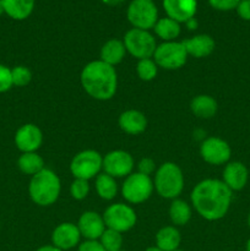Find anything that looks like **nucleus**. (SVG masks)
Listing matches in <instances>:
<instances>
[{
  "mask_svg": "<svg viewBox=\"0 0 250 251\" xmlns=\"http://www.w3.org/2000/svg\"><path fill=\"white\" fill-rule=\"evenodd\" d=\"M119 251H126V250H123V249H122V250H119Z\"/></svg>",
  "mask_w": 250,
  "mask_h": 251,
  "instance_id": "obj_45",
  "label": "nucleus"
},
{
  "mask_svg": "<svg viewBox=\"0 0 250 251\" xmlns=\"http://www.w3.org/2000/svg\"><path fill=\"white\" fill-rule=\"evenodd\" d=\"M12 83L17 87H25L28 85L32 80V73L28 68L24 65L15 66L11 69Z\"/></svg>",
  "mask_w": 250,
  "mask_h": 251,
  "instance_id": "obj_30",
  "label": "nucleus"
},
{
  "mask_svg": "<svg viewBox=\"0 0 250 251\" xmlns=\"http://www.w3.org/2000/svg\"><path fill=\"white\" fill-rule=\"evenodd\" d=\"M169 218L174 226L188 225L191 218V207L188 202L174 199L169 207Z\"/></svg>",
  "mask_w": 250,
  "mask_h": 251,
  "instance_id": "obj_26",
  "label": "nucleus"
},
{
  "mask_svg": "<svg viewBox=\"0 0 250 251\" xmlns=\"http://www.w3.org/2000/svg\"><path fill=\"white\" fill-rule=\"evenodd\" d=\"M163 7L168 17L181 24L195 16L198 0H163Z\"/></svg>",
  "mask_w": 250,
  "mask_h": 251,
  "instance_id": "obj_16",
  "label": "nucleus"
},
{
  "mask_svg": "<svg viewBox=\"0 0 250 251\" xmlns=\"http://www.w3.org/2000/svg\"><path fill=\"white\" fill-rule=\"evenodd\" d=\"M235 10H237L240 19L250 21V0H240Z\"/></svg>",
  "mask_w": 250,
  "mask_h": 251,
  "instance_id": "obj_36",
  "label": "nucleus"
},
{
  "mask_svg": "<svg viewBox=\"0 0 250 251\" xmlns=\"http://www.w3.org/2000/svg\"><path fill=\"white\" fill-rule=\"evenodd\" d=\"M188 55L194 58H206L215 50V41L208 34H198L183 41Z\"/></svg>",
  "mask_w": 250,
  "mask_h": 251,
  "instance_id": "obj_18",
  "label": "nucleus"
},
{
  "mask_svg": "<svg viewBox=\"0 0 250 251\" xmlns=\"http://www.w3.org/2000/svg\"><path fill=\"white\" fill-rule=\"evenodd\" d=\"M103 167V157L95 150H85L76 154L70 163V172L75 179L90 180L98 176Z\"/></svg>",
  "mask_w": 250,
  "mask_h": 251,
  "instance_id": "obj_8",
  "label": "nucleus"
},
{
  "mask_svg": "<svg viewBox=\"0 0 250 251\" xmlns=\"http://www.w3.org/2000/svg\"><path fill=\"white\" fill-rule=\"evenodd\" d=\"M136 71L139 77L142 81H152L157 76L158 73V66L154 63L153 59H141L139 60L136 66Z\"/></svg>",
  "mask_w": 250,
  "mask_h": 251,
  "instance_id": "obj_29",
  "label": "nucleus"
},
{
  "mask_svg": "<svg viewBox=\"0 0 250 251\" xmlns=\"http://www.w3.org/2000/svg\"><path fill=\"white\" fill-rule=\"evenodd\" d=\"M233 191L218 179H203L191 191V202L196 212L207 221L225 217L232 203Z\"/></svg>",
  "mask_w": 250,
  "mask_h": 251,
  "instance_id": "obj_1",
  "label": "nucleus"
},
{
  "mask_svg": "<svg viewBox=\"0 0 250 251\" xmlns=\"http://www.w3.org/2000/svg\"><path fill=\"white\" fill-rule=\"evenodd\" d=\"M1 2L5 14L17 21L27 19L34 9V0H1Z\"/></svg>",
  "mask_w": 250,
  "mask_h": 251,
  "instance_id": "obj_23",
  "label": "nucleus"
},
{
  "mask_svg": "<svg viewBox=\"0 0 250 251\" xmlns=\"http://www.w3.org/2000/svg\"><path fill=\"white\" fill-rule=\"evenodd\" d=\"M77 251H105L100 240H87L80 243L77 247Z\"/></svg>",
  "mask_w": 250,
  "mask_h": 251,
  "instance_id": "obj_35",
  "label": "nucleus"
},
{
  "mask_svg": "<svg viewBox=\"0 0 250 251\" xmlns=\"http://www.w3.org/2000/svg\"><path fill=\"white\" fill-rule=\"evenodd\" d=\"M134 166V158L131 154L123 150H114L103 157L102 169L105 174L113 178H124L130 176Z\"/></svg>",
  "mask_w": 250,
  "mask_h": 251,
  "instance_id": "obj_11",
  "label": "nucleus"
},
{
  "mask_svg": "<svg viewBox=\"0 0 250 251\" xmlns=\"http://www.w3.org/2000/svg\"><path fill=\"white\" fill-rule=\"evenodd\" d=\"M174 251H184V250H180V249H176V250H174Z\"/></svg>",
  "mask_w": 250,
  "mask_h": 251,
  "instance_id": "obj_44",
  "label": "nucleus"
},
{
  "mask_svg": "<svg viewBox=\"0 0 250 251\" xmlns=\"http://www.w3.org/2000/svg\"><path fill=\"white\" fill-rule=\"evenodd\" d=\"M245 251H250V238L247 242V247H245Z\"/></svg>",
  "mask_w": 250,
  "mask_h": 251,
  "instance_id": "obj_42",
  "label": "nucleus"
},
{
  "mask_svg": "<svg viewBox=\"0 0 250 251\" xmlns=\"http://www.w3.org/2000/svg\"><path fill=\"white\" fill-rule=\"evenodd\" d=\"M124 46L127 53L131 54L134 58L149 59L153 58L157 43L154 37L149 31L140 28H131L125 33Z\"/></svg>",
  "mask_w": 250,
  "mask_h": 251,
  "instance_id": "obj_7",
  "label": "nucleus"
},
{
  "mask_svg": "<svg viewBox=\"0 0 250 251\" xmlns=\"http://www.w3.org/2000/svg\"><path fill=\"white\" fill-rule=\"evenodd\" d=\"M0 227H1V222H0Z\"/></svg>",
  "mask_w": 250,
  "mask_h": 251,
  "instance_id": "obj_46",
  "label": "nucleus"
},
{
  "mask_svg": "<svg viewBox=\"0 0 250 251\" xmlns=\"http://www.w3.org/2000/svg\"><path fill=\"white\" fill-rule=\"evenodd\" d=\"M14 140L16 147L22 153L37 152L43 142V134L37 125L25 124L17 129Z\"/></svg>",
  "mask_w": 250,
  "mask_h": 251,
  "instance_id": "obj_14",
  "label": "nucleus"
},
{
  "mask_svg": "<svg viewBox=\"0 0 250 251\" xmlns=\"http://www.w3.org/2000/svg\"><path fill=\"white\" fill-rule=\"evenodd\" d=\"M77 228L81 233V237L87 240H98L107 229L103 216L95 211L83 212L78 218Z\"/></svg>",
  "mask_w": 250,
  "mask_h": 251,
  "instance_id": "obj_15",
  "label": "nucleus"
},
{
  "mask_svg": "<svg viewBox=\"0 0 250 251\" xmlns=\"http://www.w3.org/2000/svg\"><path fill=\"white\" fill-rule=\"evenodd\" d=\"M2 14H5V10H4V5H2L1 0H0V16H1Z\"/></svg>",
  "mask_w": 250,
  "mask_h": 251,
  "instance_id": "obj_41",
  "label": "nucleus"
},
{
  "mask_svg": "<svg viewBox=\"0 0 250 251\" xmlns=\"http://www.w3.org/2000/svg\"><path fill=\"white\" fill-rule=\"evenodd\" d=\"M200 154L203 161L212 166H221V164L227 163L232 156V150L221 137H207L201 142Z\"/></svg>",
  "mask_w": 250,
  "mask_h": 251,
  "instance_id": "obj_12",
  "label": "nucleus"
},
{
  "mask_svg": "<svg viewBox=\"0 0 250 251\" xmlns=\"http://www.w3.org/2000/svg\"><path fill=\"white\" fill-rule=\"evenodd\" d=\"M153 29L154 33L164 42H172L175 41V38H178L180 34V24L167 16L163 19H158Z\"/></svg>",
  "mask_w": 250,
  "mask_h": 251,
  "instance_id": "obj_24",
  "label": "nucleus"
},
{
  "mask_svg": "<svg viewBox=\"0 0 250 251\" xmlns=\"http://www.w3.org/2000/svg\"><path fill=\"white\" fill-rule=\"evenodd\" d=\"M181 243L180 232L174 226H166L156 234V245L163 251H174L179 249Z\"/></svg>",
  "mask_w": 250,
  "mask_h": 251,
  "instance_id": "obj_22",
  "label": "nucleus"
},
{
  "mask_svg": "<svg viewBox=\"0 0 250 251\" xmlns=\"http://www.w3.org/2000/svg\"><path fill=\"white\" fill-rule=\"evenodd\" d=\"M190 109L200 119H211L216 115L218 109L217 100L208 95H199L193 98Z\"/></svg>",
  "mask_w": 250,
  "mask_h": 251,
  "instance_id": "obj_20",
  "label": "nucleus"
},
{
  "mask_svg": "<svg viewBox=\"0 0 250 251\" xmlns=\"http://www.w3.org/2000/svg\"><path fill=\"white\" fill-rule=\"evenodd\" d=\"M36 251H63V250L58 249V248L54 247V245H43V247L38 248Z\"/></svg>",
  "mask_w": 250,
  "mask_h": 251,
  "instance_id": "obj_37",
  "label": "nucleus"
},
{
  "mask_svg": "<svg viewBox=\"0 0 250 251\" xmlns=\"http://www.w3.org/2000/svg\"><path fill=\"white\" fill-rule=\"evenodd\" d=\"M96 190H97L98 196L103 200H113L118 193V184L115 178L105 173L98 174L96 178Z\"/></svg>",
  "mask_w": 250,
  "mask_h": 251,
  "instance_id": "obj_27",
  "label": "nucleus"
},
{
  "mask_svg": "<svg viewBox=\"0 0 250 251\" xmlns=\"http://www.w3.org/2000/svg\"><path fill=\"white\" fill-rule=\"evenodd\" d=\"M119 126L126 134L139 135L146 130L147 119L140 110H125L119 117Z\"/></svg>",
  "mask_w": 250,
  "mask_h": 251,
  "instance_id": "obj_19",
  "label": "nucleus"
},
{
  "mask_svg": "<svg viewBox=\"0 0 250 251\" xmlns=\"http://www.w3.org/2000/svg\"><path fill=\"white\" fill-rule=\"evenodd\" d=\"M188 53L183 42H164L157 46L153 54V60L158 68L166 70H176L185 65Z\"/></svg>",
  "mask_w": 250,
  "mask_h": 251,
  "instance_id": "obj_6",
  "label": "nucleus"
},
{
  "mask_svg": "<svg viewBox=\"0 0 250 251\" xmlns=\"http://www.w3.org/2000/svg\"><path fill=\"white\" fill-rule=\"evenodd\" d=\"M90 193V185H88V180H83V179H75L71 183L70 186V194L73 199L81 201L85 200Z\"/></svg>",
  "mask_w": 250,
  "mask_h": 251,
  "instance_id": "obj_31",
  "label": "nucleus"
},
{
  "mask_svg": "<svg viewBox=\"0 0 250 251\" xmlns=\"http://www.w3.org/2000/svg\"><path fill=\"white\" fill-rule=\"evenodd\" d=\"M104 4L110 5V6H115V5H120L122 2H124L125 0H102Z\"/></svg>",
  "mask_w": 250,
  "mask_h": 251,
  "instance_id": "obj_39",
  "label": "nucleus"
},
{
  "mask_svg": "<svg viewBox=\"0 0 250 251\" xmlns=\"http://www.w3.org/2000/svg\"><path fill=\"white\" fill-rule=\"evenodd\" d=\"M186 26L189 27V29H195L196 27H198V21L195 20V17H193V19H190L189 21L185 22Z\"/></svg>",
  "mask_w": 250,
  "mask_h": 251,
  "instance_id": "obj_38",
  "label": "nucleus"
},
{
  "mask_svg": "<svg viewBox=\"0 0 250 251\" xmlns=\"http://www.w3.org/2000/svg\"><path fill=\"white\" fill-rule=\"evenodd\" d=\"M60 191V179L51 169L44 168L43 171L32 176L29 181V198L36 205L42 207L53 205L59 199Z\"/></svg>",
  "mask_w": 250,
  "mask_h": 251,
  "instance_id": "obj_3",
  "label": "nucleus"
},
{
  "mask_svg": "<svg viewBox=\"0 0 250 251\" xmlns=\"http://www.w3.org/2000/svg\"><path fill=\"white\" fill-rule=\"evenodd\" d=\"M153 185L161 198L174 200L184 189L183 172L173 162H166L156 171Z\"/></svg>",
  "mask_w": 250,
  "mask_h": 251,
  "instance_id": "obj_4",
  "label": "nucleus"
},
{
  "mask_svg": "<svg viewBox=\"0 0 250 251\" xmlns=\"http://www.w3.org/2000/svg\"><path fill=\"white\" fill-rule=\"evenodd\" d=\"M100 244L103 245L105 251H119L123 248V234L122 233L117 232L107 228L102 237L98 239Z\"/></svg>",
  "mask_w": 250,
  "mask_h": 251,
  "instance_id": "obj_28",
  "label": "nucleus"
},
{
  "mask_svg": "<svg viewBox=\"0 0 250 251\" xmlns=\"http://www.w3.org/2000/svg\"><path fill=\"white\" fill-rule=\"evenodd\" d=\"M240 0H208V4L218 11H229L237 9Z\"/></svg>",
  "mask_w": 250,
  "mask_h": 251,
  "instance_id": "obj_33",
  "label": "nucleus"
},
{
  "mask_svg": "<svg viewBox=\"0 0 250 251\" xmlns=\"http://www.w3.org/2000/svg\"><path fill=\"white\" fill-rule=\"evenodd\" d=\"M248 226H249V228H250V213H249V216H248Z\"/></svg>",
  "mask_w": 250,
  "mask_h": 251,
  "instance_id": "obj_43",
  "label": "nucleus"
},
{
  "mask_svg": "<svg viewBox=\"0 0 250 251\" xmlns=\"http://www.w3.org/2000/svg\"><path fill=\"white\" fill-rule=\"evenodd\" d=\"M249 179V171L242 162H229L223 169V183L232 191H240L245 188Z\"/></svg>",
  "mask_w": 250,
  "mask_h": 251,
  "instance_id": "obj_17",
  "label": "nucleus"
},
{
  "mask_svg": "<svg viewBox=\"0 0 250 251\" xmlns=\"http://www.w3.org/2000/svg\"><path fill=\"white\" fill-rule=\"evenodd\" d=\"M105 227L119 233L129 232L135 227L137 221L134 208L125 203H113L103 213Z\"/></svg>",
  "mask_w": 250,
  "mask_h": 251,
  "instance_id": "obj_10",
  "label": "nucleus"
},
{
  "mask_svg": "<svg viewBox=\"0 0 250 251\" xmlns=\"http://www.w3.org/2000/svg\"><path fill=\"white\" fill-rule=\"evenodd\" d=\"M137 169L139 173L145 174V176H151L154 171H156V163L152 158H142L137 164Z\"/></svg>",
  "mask_w": 250,
  "mask_h": 251,
  "instance_id": "obj_34",
  "label": "nucleus"
},
{
  "mask_svg": "<svg viewBox=\"0 0 250 251\" xmlns=\"http://www.w3.org/2000/svg\"><path fill=\"white\" fill-rule=\"evenodd\" d=\"M80 80L86 93L97 100H112L117 92L118 75L115 68L100 59L91 61L82 69Z\"/></svg>",
  "mask_w": 250,
  "mask_h": 251,
  "instance_id": "obj_2",
  "label": "nucleus"
},
{
  "mask_svg": "<svg viewBox=\"0 0 250 251\" xmlns=\"http://www.w3.org/2000/svg\"><path fill=\"white\" fill-rule=\"evenodd\" d=\"M153 189L154 185L151 176L136 172L125 178L122 186V195L129 203L137 205L149 200Z\"/></svg>",
  "mask_w": 250,
  "mask_h": 251,
  "instance_id": "obj_5",
  "label": "nucleus"
},
{
  "mask_svg": "<svg viewBox=\"0 0 250 251\" xmlns=\"http://www.w3.org/2000/svg\"><path fill=\"white\" fill-rule=\"evenodd\" d=\"M126 16L134 28L149 31L158 21V10L152 0H132L127 6Z\"/></svg>",
  "mask_w": 250,
  "mask_h": 251,
  "instance_id": "obj_9",
  "label": "nucleus"
},
{
  "mask_svg": "<svg viewBox=\"0 0 250 251\" xmlns=\"http://www.w3.org/2000/svg\"><path fill=\"white\" fill-rule=\"evenodd\" d=\"M81 238L82 237H81L77 225L64 222L54 228L51 233V245L63 251H68L78 247Z\"/></svg>",
  "mask_w": 250,
  "mask_h": 251,
  "instance_id": "obj_13",
  "label": "nucleus"
},
{
  "mask_svg": "<svg viewBox=\"0 0 250 251\" xmlns=\"http://www.w3.org/2000/svg\"><path fill=\"white\" fill-rule=\"evenodd\" d=\"M17 167L22 173L27 174V176H36L41 171H43L44 161L37 152H27V153H22L17 159Z\"/></svg>",
  "mask_w": 250,
  "mask_h": 251,
  "instance_id": "obj_25",
  "label": "nucleus"
},
{
  "mask_svg": "<svg viewBox=\"0 0 250 251\" xmlns=\"http://www.w3.org/2000/svg\"><path fill=\"white\" fill-rule=\"evenodd\" d=\"M125 53L126 49L124 42L119 39H109L100 48V60L108 65L115 66L122 63L123 59L125 58Z\"/></svg>",
  "mask_w": 250,
  "mask_h": 251,
  "instance_id": "obj_21",
  "label": "nucleus"
},
{
  "mask_svg": "<svg viewBox=\"0 0 250 251\" xmlns=\"http://www.w3.org/2000/svg\"><path fill=\"white\" fill-rule=\"evenodd\" d=\"M12 86L14 83H12L11 69L0 64V93L7 92L11 90Z\"/></svg>",
  "mask_w": 250,
  "mask_h": 251,
  "instance_id": "obj_32",
  "label": "nucleus"
},
{
  "mask_svg": "<svg viewBox=\"0 0 250 251\" xmlns=\"http://www.w3.org/2000/svg\"><path fill=\"white\" fill-rule=\"evenodd\" d=\"M145 251H163V250H161V249H159V248L156 245V247H149Z\"/></svg>",
  "mask_w": 250,
  "mask_h": 251,
  "instance_id": "obj_40",
  "label": "nucleus"
}]
</instances>
